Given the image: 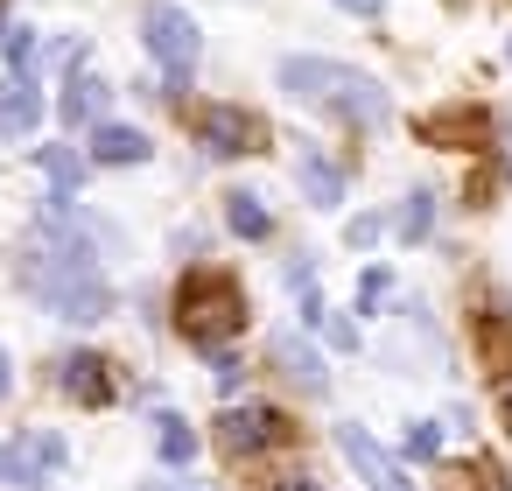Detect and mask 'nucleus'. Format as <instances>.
<instances>
[{
  "label": "nucleus",
  "mask_w": 512,
  "mask_h": 491,
  "mask_svg": "<svg viewBox=\"0 0 512 491\" xmlns=\"http://www.w3.org/2000/svg\"><path fill=\"white\" fill-rule=\"evenodd\" d=\"M267 358H274L295 386H323V358H316L302 337H267Z\"/></svg>",
  "instance_id": "f8f14e48"
},
{
  "label": "nucleus",
  "mask_w": 512,
  "mask_h": 491,
  "mask_svg": "<svg viewBox=\"0 0 512 491\" xmlns=\"http://www.w3.org/2000/svg\"><path fill=\"white\" fill-rule=\"evenodd\" d=\"M155 442H162V463H190L197 456V435L183 414H155Z\"/></svg>",
  "instance_id": "f3484780"
},
{
  "label": "nucleus",
  "mask_w": 512,
  "mask_h": 491,
  "mask_svg": "<svg viewBox=\"0 0 512 491\" xmlns=\"http://www.w3.org/2000/svg\"><path fill=\"white\" fill-rule=\"evenodd\" d=\"M57 113H64L71 127H92V120L106 113V85H99L92 71H78V78L64 85V106H57Z\"/></svg>",
  "instance_id": "ddd939ff"
},
{
  "label": "nucleus",
  "mask_w": 512,
  "mask_h": 491,
  "mask_svg": "<svg viewBox=\"0 0 512 491\" xmlns=\"http://www.w3.org/2000/svg\"><path fill=\"white\" fill-rule=\"evenodd\" d=\"M477 337H484V358H491V365H512V316H505V309H491Z\"/></svg>",
  "instance_id": "6ab92c4d"
},
{
  "label": "nucleus",
  "mask_w": 512,
  "mask_h": 491,
  "mask_svg": "<svg viewBox=\"0 0 512 491\" xmlns=\"http://www.w3.org/2000/svg\"><path fill=\"white\" fill-rule=\"evenodd\" d=\"M386 232V218H351V246H372Z\"/></svg>",
  "instance_id": "a878e982"
},
{
  "label": "nucleus",
  "mask_w": 512,
  "mask_h": 491,
  "mask_svg": "<svg viewBox=\"0 0 512 491\" xmlns=\"http://www.w3.org/2000/svg\"><path fill=\"white\" fill-rule=\"evenodd\" d=\"M43 120V85L36 78H8L0 85V134H29Z\"/></svg>",
  "instance_id": "1a4fd4ad"
},
{
  "label": "nucleus",
  "mask_w": 512,
  "mask_h": 491,
  "mask_svg": "<svg viewBox=\"0 0 512 491\" xmlns=\"http://www.w3.org/2000/svg\"><path fill=\"white\" fill-rule=\"evenodd\" d=\"M64 393H71L78 407H106V400H113V379H106V365H99L92 351H78V358H64Z\"/></svg>",
  "instance_id": "9d476101"
},
{
  "label": "nucleus",
  "mask_w": 512,
  "mask_h": 491,
  "mask_svg": "<svg viewBox=\"0 0 512 491\" xmlns=\"http://www.w3.org/2000/svg\"><path fill=\"white\" fill-rule=\"evenodd\" d=\"M0 43H8V29H0Z\"/></svg>",
  "instance_id": "2f4dec72"
},
{
  "label": "nucleus",
  "mask_w": 512,
  "mask_h": 491,
  "mask_svg": "<svg viewBox=\"0 0 512 491\" xmlns=\"http://www.w3.org/2000/svg\"><path fill=\"white\" fill-rule=\"evenodd\" d=\"M0 484H15V491H43V470H36L22 449H0Z\"/></svg>",
  "instance_id": "412c9836"
},
{
  "label": "nucleus",
  "mask_w": 512,
  "mask_h": 491,
  "mask_svg": "<svg viewBox=\"0 0 512 491\" xmlns=\"http://www.w3.org/2000/svg\"><path fill=\"white\" fill-rule=\"evenodd\" d=\"M295 176H302L309 204H344V183H351V176H344V162H330V155H316V148H309V155L295 162Z\"/></svg>",
  "instance_id": "9b49d317"
},
{
  "label": "nucleus",
  "mask_w": 512,
  "mask_h": 491,
  "mask_svg": "<svg viewBox=\"0 0 512 491\" xmlns=\"http://www.w3.org/2000/svg\"><path fill=\"white\" fill-rule=\"evenodd\" d=\"M204 358H211V379H218V386H239V379H246V365H239L225 344H218V351H204Z\"/></svg>",
  "instance_id": "393cba45"
},
{
  "label": "nucleus",
  "mask_w": 512,
  "mask_h": 491,
  "mask_svg": "<svg viewBox=\"0 0 512 491\" xmlns=\"http://www.w3.org/2000/svg\"><path fill=\"white\" fill-rule=\"evenodd\" d=\"M386 295H393V274H386V267H365V281H358V309L372 316V309H379Z\"/></svg>",
  "instance_id": "5701e85b"
},
{
  "label": "nucleus",
  "mask_w": 512,
  "mask_h": 491,
  "mask_svg": "<svg viewBox=\"0 0 512 491\" xmlns=\"http://www.w3.org/2000/svg\"><path fill=\"white\" fill-rule=\"evenodd\" d=\"M274 85H281L295 106L337 113V120H351V127H386V113H393V99L379 92V78H365V71H351V64H330V57H288V64L274 71Z\"/></svg>",
  "instance_id": "f257e3e1"
},
{
  "label": "nucleus",
  "mask_w": 512,
  "mask_h": 491,
  "mask_svg": "<svg viewBox=\"0 0 512 491\" xmlns=\"http://www.w3.org/2000/svg\"><path fill=\"white\" fill-rule=\"evenodd\" d=\"M274 491H323V484H316V477H281Z\"/></svg>",
  "instance_id": "cd10ccee"
},
{
  "label": "nucleus",
  "mask_w": 512,
  "mask_h": 491,
  "mask_svg": "<svg viewBox=\"0 0 512 491\" xmlns=\"http://www.w3.org/2000/svg\"><path fill=\"white\" fill-rule=\"evenodd\" d=\"M428 225H435V197H428V190H414V197H407V211H400V239H428Z\"/></svg>",
  "instance_id": "4be33fe9"
},
{
  "label": "nucleus",
  "mask_w": 512,
  "mask_h": 491,
  "mask_svg": "<svg viewBox=\"0 0 512 491\" xmlns=\"http://www.w3.org/2000/svg\"><path fill=\"white\" fill-rule=\"evenodd\" d=\"M197 141H204L211 155H253V148H260V120L239 113V106H211V113L197 120Z\"/></svg>",
  "instance_id": "423d86ee"
},
{
  "label": "nucleus",
  "mask_w": 512,
  "mask_h": 491,
  "mask_svg": "<svg viewBox=\"0 0 512 491\" xmlns=\"http://www.w3.org/2000/svg\"><path fill=\"white\" fill-rule=\"evenodd\" d=\"M407 456H421V463H428V456H442V428H435V421H414V435H407Z\"/></svg>",
  "instance_id": "b1692460"
},
{
  "label": "nucleus",
  "mask_w": 512,
  "mask_h": 491,
  "mask_svg": "<svg viewBox=\"0 0 512 491\" xmlns=\"http://www.w3.org/2000/svg\"><path fill=\"white\" fill-rule=\"evenodd\" d=\"M505 64H512V43H505Z\"/></svg>",
  "instance_id": "7c9ffc66"
},
{
  "label": "nucleus",
  "mask_w": 512,
  "mask_h": 491,
  "mask_svg": "<svg viewBox=\"0 0 512 491\" xmlns=\"http://www.w3.org/2000/svg\"><path fill=\"white\" fill-rule=\"evenodd\" d=\"M36 162H43V176H50L64 197H71V190H78V176H85V162H78L71 148H36Z\"/></svg>",
  "instance_id": "a211bd4d"
},
{
  "label": "nucleus",
  "mask_w": 512,
  "mask_h": 491,
  "mask_svg": "<svg viewBox=\"0 0 512 491\" xmlns=\"http://www.w3.org/2000/svg\"><path fill=\"white\" fill-rule=\"evenodd\" d=\"M15 449H22V456H29V463H36L43 477H50V470H64V456H71L57 428H22V442H15Z\"/></svg>",
  "instance_id": "dca6fc26"
},
{
  "label": "nucleus",
  "mask_w": 512,
  "mask_h": 491,
  "mask_svg": "<svg viewBox=\"0 0 512 491\" xmlns=\"http://www.w3.org/2000/svg\"><path fill=\"white\" fill-rule=\"evenodd\" d=\"M15 393V365H8V351H0V400Z\"/></svg>",
  "instance_id": "c85d7f7f"
},
{
  "label": "nucleus",
  "mask_w": 512,
  "mask_h": 491,
  "mask_svg": "<svg viewBox=\"0 0 512 491\" xmlns=\"http://www.w3.org/2000/svg\"><path fill=\"white\" fill-rule=\"evenodd\" d=\"M141 43H148V57L169 71V78H190L197 71V22L183 15V8H148L141 15Z\"/></svg>",
  "instance_id": "20e7f679"
},
{
  "label": "nucleus",
  "mask_w": 512,
  "mask_h": 491,
  "mask_svg": "<svg viewBox=\"0 0 512 491\" xmlns=\"http://www.w3.org/2000/svg\"><path fill=\"white\" fill-rule=\"evenodd\" d=\"M239 316H246V302H239V288L225 281V274H190L183 281V295H176V323H183V337L197 344V351H218L232 330H239Z\"/></svg>",
  "instance_id": "7ed1b4c3"
},
{
  "label": "nucleus",
  "mask_w": 512,
  "mask_h": 491,
  "mask_svg": "<svg viewBox=\"0 0 512 491\" xmlns=\"http://www.w3.org/2000/svg\"><path fill=\"white\" fill-rule=\"evenodd\" d=\"M337 449L351 456V470L365 477V491H414V484H407V470H400V463H393V456H386L358 421H337Z\"/></svg>",
  "instance_id": "39448f33"
},
{
  "label": "nucleus",
  "mask_w": 512,
  "mask_h": 491,
  "mask_svg": "<svg viewBox=\"0 0 512 491\" xmlns=\"http://www.w3.org/2000/svg\"><path fill=\"white\" fill-rule=\"evenodd\" d=\"M225 225H232L239 239H267V232H274V211H267L253 190H232V197H225Z\"/></svg>",
  "instance_id": "2eb2a0df"
},
{
  "label": "nucleus",
  "mask_w": 512,
  "mask_h": 491,
  "mask_svg": "<svg viewBox=\"0 0 512 491\" xmlns=\"http://www.w3.org/2000/svg\"><path fill=\"white\" fill-rule=\"evenodd\" d=\"M22 288L57 316V323H99L113 309V281L99 274L92 253H57L43 246L36 260H22Z\"/></svg>",
  "instance_id": "f03ea898"
},
{
  "label": "nucleus",
  "mask_w": 512,
  "mask_h": 491,
  "mask_svg": "<svg viewBox=\"0 0 512 491\" xmlns=\"http://www.w3.org/2000/svg\"><path fill=\"white\" fill-rule=\"evenodd\" d=\"M141 491H211V484H190V477H155V484H141Z\"/></svg>",
  "instance_id": "bb28decb"
},
{
  "label": "nucleus",
  "mask_w": 512,
  "mask_h": 491,
  "mask_svg": "<svg viewBox=\"0 0 512 491\" xmlns=\"http://www.w3.org/2000/svg\"><path fill=\"white\" fill-rule=\"evenodd\" d=\"M8 57H15V78H36V71H43V36L8 29Z\"/></svg>",
  "instance_id": "aec40b11"
},
{
  "label": "nucleus",
  "mask_w": 512,
  "mask_h": 491,
  "mask_svg": "<svg viewBox=\"0 0 512 491\" xmlns=\"http://www.w3.org/2000/svg\"><path fill=\"white\" fill-rule=\"evenodd\" d=\"M148 155H155V141H148L141 127H113V120L92 127V162H106V169H134V162H148Z\"/></svg>",
  "instance_id": "6e6552de"
},
{
  "label": "nucleus",
  "mask_w": 512,
  "mask_h": 491,
  "mask_svg": "<svg viewBox=\"0 0 512 491\" xmlns=\"http://www.w3.org/2000/svg\"><path fill=\"white\" fill-rule=\"evenodd\" d=\"M337 8H351V15H379L386 0H337Z\"/></svg>",
  "instance_id": "c756f323"
},
{
  "label": "nucleus",
  "mask_w": 512,
  "mask_h": 491,
  "mask_svg": "<svg viewBox=\"0 0 512 491\" xmlns=\"http://www.w3.org/2000/svg\"><path fill=\"white\" fill-rule=\"evenodd\" d=\"M218 442L225 449H267V442H281V414L274 407H232V414H218Z\"/></svg>",
  "instance_id": "0eeeda50"
},
{
  "label": "nucleus",
  "mask_w": 512,
  "mask_h": 491,
  "mask_svg": "<svg viewBox=\"0 0 512 491\" xmlns=\"http://www.w3.org/2000/svg\"><path fill=\"white\" fill-rule=\"evenodd\" d=\"M302 323H309V337H323L330 351H358V330H351L323 295H309V302H302Z\"/></svg>",
  "instance_id": "4468645a"
}]
</instances>
